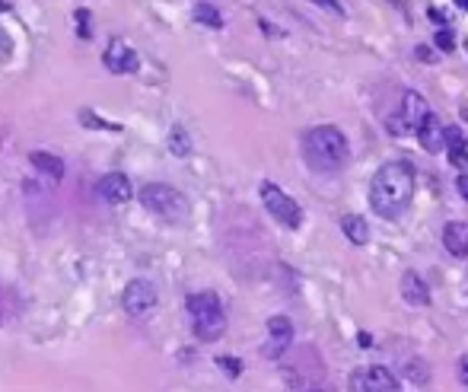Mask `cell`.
I'll return each instance as SVG.
<instances>
[{
	"label": "cell",
	"mask_w": 468,
	"mask_h": 392,
	"mask_svg": "<svg viewBox=\"0 0 468 392\" xmlns=\"http://www.w3.org/2000/svg\"><path fill=\"white\" fill-rule=\"evenodd\" d=\"M293 345V325H290L287 316H271L268 319V341H264V357L277 360L290 351Z\"/></svg>",
	"instance_id": "9"
},
{
	"label": "cell",
	"mask_w": 468,
	"mask_h": 392,
	"mask_svg": "<svg viewBox=\"0 0 468 392\" xmlns=\"http://www.w3.org/2000/svg\"><path fill=\"white\" fill-rule=\"evenodd\" d=\"M417 61H436V54L433 52H430V48H423V45H417Z\"/></svg>",
	"instance_id": "25"
},
{
	"label": "cell",
	"mask_w": 468,
	"mask_h": 392,
	"mask_svg": "<svg viewBox=\"0 0 468 392\" xmlns=\"http://www.w3.org/2000/svg\"><path fill=\"white\" fill-rule=\"evenodd\" d=\"M455 188H459V195L468 201V175H459V182H455Z\"/></svg>",
	"instance_id": "27"
},
{
	"label": "cell",
	"mask_w": 468,
	"mask_h": 392,
	"mask_svg": "<svg viewBox=\"0 0 468 392\" xmlns=\"http://www.w3.org/2000/svg\"><path fill=\"white\" fill-rule=\"evenodd\" d=\"M103 61H105V67H109L112 74H134L137 64H141V61H137V52L128 45V42H122V39L109 42Z\"/></svg>",
	"instance_id": "10"
},
{
	"label": "cell",
	"mask_w": 468,
	"mask_h": 392,
	"mask_svg": "<svg viewBox=\"0 0 468 392\" xmlns=\"http://www.w3.org/2000/svg\"><path fill=\"white\" fill-rule=\"evenodd\" d=\"M455 7H459V10H468V0H455Z\"/></svg>",
	"instance_id": "29"
},
{
	"label": "cell",
	"mask_w": 468,
	"mask_h": 392,
	"mask_svg": "<svg viewBox=\"0 0 468 392\" xmlns=\"http://www.w3.org/2000/svg\"><path fill=\"white\" fill-rule=\"evenodd\" d=\"M217 364L223 367L230 376H239V373H242V364H239V360H233V357H217Z\"/></svg>",
	"instance_id": "22"
},
{
	"label": "cell",
	"mask_w": 468,
	"mask_h": 392,
	"mask_svg": "<svg viewBox=\"0 0 468 392\" xmlns=\"http://www.w3.org/2000/svg\"><path fill=\"white\" fill-rule=\"evenodd\" d=\"M169 150H172L175 156H188V154H192V141H188V134H185L182 125H175V128L169 131Z\"/></svg>",
	"instance_id": "19"
},
{
	"label": "cell",
	"mask_w": 468,
	"mask_h": 392,
	"mask_svg": "<svg viewBox=\"0 0 468 392\" xmlns=\"http://www.w3.org/2000/svg\"><path fill=\"white\" fill-rule=\"evenodd\" d=\"M312 4H319V7H325V10H332V13H334V16H341V13H344V7H341L338 0H312Z\"/></svg>",
	"instance_id": "24"
},
{
	"label": "cell",
	"mask_w": 468,
	"mask_h": 392,
	"mask_svg": "<svg viewBox=\"0 0 468 392\" xmlns=\"http://www.w3.org/2000/svg\"><path fill=\"white\" fill-rule=\"evenodd\" d=\"M306 392H322V389H306Z\"/></svg>",
	"instance_id": "30"
},
{
	"label": "cell",
	"mask_w": 468,
	"mask_h": 392,
	"mask_svg": "<svg viewBox=\"0 0 468 392\" xmlns=\"http://www.w3.org/2000/svg\"><path fill=\"white\" fill-rule=\"evenodd\" d=\"M436 45L443 48V52H452V33H446V29H440V33H436Z\"/></svg>",
	"instance_id": "23"
},
{
	"label": "cell",
	"mask_w": 468,
	"mask_h": 392,
	"mask_svg": "<svg viewBox=\"0 0 468 392\" xmlns=\"http://www.w3.org/2000/svg\"><path fill=\"white\" fill-rule=\"evenodd\" d=\"M459 379H462V383L468 386V354H465V357L459 360Z\"/></svg>",
	"instance_id": "26"
},
{
	"label": "cell",
	"mask_w": 468,
	"mask_h": 392,
	"mask_svg": "<svg viewBox=\"0 0 468 392\" xmlns=\"http://www.w3.org/2000/svg\"><path fill=\"white\" fill-rule=\"evenodd\" d=\"M430 20H433V23H436V26H443V23H446V20H443V13H440V10H436V7H433V10H430Z\"/></svg>",
	"instance_id": "28"
},
{
	"label": "cell",
	"mask_w": 468,
	"mask_h": 392,
	"mask_svg": "<svg viewBox=\"0 0 468 392\" xmlns=\"http://www.w3.org/2000/svg\"><path fill=\"white\" fill-rule=\"evenodd\" d=\"M188 316H192V328L201 341H217L223 338L226 332V313H223V303H220L217 294L211 290H201V294H192L185 303Z\"/></svg>",
	"instance_id": "3"
},
{
	"label": "cell",
	"mask_w": 468,
	"mask_h": 392,
	"mask_svg": "<svg viewBox=\"0 0 468 392\" xmlns=\"http://www.w3.org/2000/svg\"><path fill=\"white\" fill-rule=\"evenodd\" d=\"M29 163H33L35 173L48 175V179H54V182L64 175V160L54 156V154H48V150H33V154H29Z\"/></svg>",
	"instance_id": "16"
},
{
	"label": "cell",
	"mask_w": 468,
	"mask_h": 392,
	"mask_svg": "<svg viewBox=\"0 0 468 392\" xmlns=\"http://www.w3.org/2000/svg\"><path fill=\"white\" fill-rule=\"evenodd\" d=\"M303 156L315 173H338L347 163V137L334 125H319L303 137Z\"/></svg>",
	"instance_id": "2"
},
{
	"label": "cell",
	"mask_w": 468,
	"mask_h": 392,
	"mask_svg": "<svg viewBox=\"0 0 468 392\" xmlns=\"http://www.w3.org/2000/svg\"><path fill=\"white\" fill-rule=\"evenodd\" d=\"M341 233H344L353 246H366V243H370V224H366L360 214H351V217L341 220Z\"/></svg>",
	"instance_id": "17"
},
{
	"label": "cell",
	"mask_w": 468,
	"mask_h": 392,
	"mask_svg": "<svg viewBox=\"0 0 468 392\" xmlns=\"http://www.w3.org/2000/svg\"><path fill=\"white\" fill-rule=\"evenodd\" d=\"M443 246H446V252L455 258L468 255V224L465 220H449V224L443 226Z\"/></svg>",
	"instance_id": "13"
},
{
	"label": "cell",
	"mask_w": 468,
	"mask_h": 392,
	"mask_svg": "<svg viewBox=\"0 0 468 392\" xmlns=\"http://www.w3.org/2000/svg\"><path fill=\"white\" fill-rule=\"evenodd\" d=\"M443 147H449V163H452L455 169H462V173H468V144H465V137H462L459 125H449L446 128V144H443Z\"/></svg>",
	"instance_id": "14"
},
{
	"label": "cell",
	"mask_w": 468,
	"mask_h": 392,
	"mask_svg": "<svg viewBox=\"0 0 468 392\" xmlns=\"http://www.w3.org/2000/svg\"><path fill=\"white\" fill-rule=\"evenodd\" d=\"M80 118H86L83 125H90V128H109V131H122L118 125H109V122H103V118H96L93 112H80Z\"/></svg>",
	"instance_id": "21"
},
{
	"label": "cell",
	"mask_w": 468,
	"mask_h": 392,
	"mask_svg": "<svg viewBox=\"0 0 468 392\" xmlns=\"http://www.w3.org/2000/svg\"><path fill=\"white\" fill-rule=\"evenodd\" d=\"M427 99L421 96V93L408 90L402 96V103H398V112L389 118V134L395 137H408L411 131H417V125L423 122V115H427Z\"/></svg>",
	"instance_id": "6"
},
{
	"label": "cell",
	"mask_w": 468,
	"mask_h": 392,
	"mask_svg": "<svg viewBox=\"0 0 468 392\" xmlns=\"http://www.w3.org/2000/svg\"><path fill=\"white\" fill-rule=\"evenodd\" d=\"M262 201H264V207H268L271 217H274L277 224H283L287 230H296V226L303 224V207L296 204L283 188H277L274 182H264L262 185Z\"/></svg>",
	"instance_id": "5"
},
{
	"label": "cell",
	"mask_w": 468,
	"mask_h": 392,
	"mask_svg": "<svg viewBox=\"0 0 468 392\" xmlns=\"http://www.w3.org/2000/svg\"><path fill=\"white\" fill-rule=\"evenodd\" d=\"M417 141H421V147L427 150V154H440L443 144H446V125H443V118L433 115V112H427L423 122L417 125Z\"/></svg>",
	"instance_id": "11"
},
{
	"label": "cell",
	"mask_w": 468,
	"mask_h": 392,
	"mask_svg": "<svg viewBox=\"0 0 468 392\" xmlns=\"http://www.w3.org/2000/svg\"><path fill=\"white\" fill-rule=\"evenodd\" d=\"M122 303H124V309H128L131 316H147L150 309L156 306V287L150 281H144V277H137V281H131L128 287H124V294H122Z\"/></svg>",
	"instance_id": "8"
},
{
	"label": "cell",
	"mask_w": 468,
	"mask_h": 392,
	"mask_svg": "<svg viewBox=\"0 0 468 392\" xmlns=\"http://www.w3.org/2000/svg\"><path fill=\"white\" fill-rule=\"evenodd\" d=\"M77 33L83 35V39H90L93 29H90V10H77Z\"/></svg>",
	"instance_id": "20"
},
{
	"label": "cell",
	"mask_w": 468,
	"mask_h": 392,
	"mask_svg": "<svg viewBox=\"0 0 468 392\" xmlns=\"http://www.w3.org/2000/svg\"><path fill=\"white\" fill-rule=\"evenodd\" d=\"M351 392H402V386L389 367H363V370H353Z\"/></svg>",
	"instance_id": "7"
},
{
	"label": "cell",
	"mask_w": 468,
	"mask_h": 392,
	"mask_svg": "<svg viewBox=\"0 0 468 392\" xmlns=\"http://www.w3.org/2000/svg\"><path fill=\"white\" fill-rule=\"evenodd\" d=\"M96 195L109 204H124L131 201V179L124 173H109L96 182Z\"/></svg>",
	"instance_id": "12"
},
{
	"label": "cell",
	"mask_w": 468,
	"mask_h": 392,
	"mask_svg": "<svg viewBox=\"0 0 468 392\" xmlns=\"http://www.w3.org/2000/svg\"><path fill=\"white\" fill-rule=\"evenodd\" d=\"M141 204L156 217L169 220V224H179L182 217H188V198L166 182H147L141 188Z\"/></svg>",
	"instance_id": "4"
},
{
	"label": "cell",
	"mask_w": 468,
	"mask_h": 392,
	"mask_svg": "<svg viewBox=\"0 0 468 392\" xmlns=\"http://www.w3.org/2000/svg\"><path fill=\"white\" fill-rule=\"evenodd\" d=\"M194 20L204 23V26H211V29L223 26V16H220V10L211 7V4H194Z\"/></svg>",
	"instance_id": "18"
},
{
	"label": "cell",
	"mask_w": 468,
	"mask_h": 392,
	"mask_svg": "<svg viewBox=\"0 0 468 392\" xmlns=\"http://www.w3.org/2000/svg\"><path fill=\"white\" fill-rule=\"evenodd\" d=\"M414 198V169L404 160H392L373 175L370 182V207L385 220H398Z\"/></svg>",
	"instance_id": "1"
},
{
	"label": "cell",
	"mask_w": 468,
	"mask_h": 392,
	"mask_svg": "<svg viewBox=\"0 0 468 392\" xmlns=\"http://www.w3.org/2000/svg\"><path fill=\"white\" fill-rule=\"evenodd\" d=\"M402 296L408 300V306H427L430 290H427V284H423V277L414 275V271H408V275L402 277Z\"/></svg>",
	"instance_id": "15"
}]
</instances>
